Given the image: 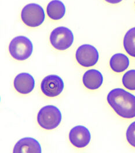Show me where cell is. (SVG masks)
<instances>
[{
    "mask_svg": "<svg viewBox=\"0 0 135 153\" xmlns=\"http://www.w3.org/2000/svg\"><path fill=\"white\" fill-rule=\"evenodd\" d=\"M107 102L121 117L131 119L135 117V96L123 88H114L107 95Z\"/></svg>",
    "mask_w": 135,
    "mask_h": 153,
    "instance_id": "1",
    "label": "cell"
},
{
    "mask_svg": "<svg viewBox=\"0 0 135 153\" xmlns=\"http://www.w3.org/2000/svg\"><path fill=\"white\" fill-rule=\"evenodd\" d=\"M62 115L56 107L48 105L40 110L37 115V122L39 125L46 130L56 128L61 123Z\"/></svg>",
    "mask_w": 135,
    "mask_h": 153,
    "instance_id": "2",
    "label": "cell"
},
{
    "mask_svg": "<svg viewBox=\"0 0 135 153\" xmlns=\"http://www.w3.org/2000/svg\"><path fill=\"white\" fill-rule=\"evenodd\" d=\"M9 51L14 59L24 61L32 54L33 45L27 37L19 36L12 40L9 45Z\"/></svg>",
    "mask_w": 135,
    "mask_h": 153,
    "instance_id": "3",
    "label": "cell"
},
{
    "mask_svg": "<svg viewBox=\"0 0 135 153\" xmlns=\"http://www.w3.org/2000/svg\"><path fill=\"white\" fill-rule=\"evenodd\" d=\"M21 18L23 23L27 26L36 27L44 21L45 12L41 5L35 3L29 4L23 8Z\"/></svg>",
    "mask_w": 135,
    "mask_h": 153,
    "instance_id": "4",
    "label": "cell"
},
{
    "mask_svg": "<svg viewBox=\"0 0 135 153\" xmlns=\"http://www.w3.org/2000/svg\"><path fill=\"white\" fill-rule=\"evenodd\" d=\"M49 39L52 45L55 48L63 51L71 46L74 42V35L70 29L60 26L53 30Z\"/></svg>",
    "mask_w": 135,
    "mask_h": 153,
    "instance_id": "5",
    "label": "cell"
},
{
    "mask_svg": "<svg viewBox=\"0 0 135 153\" xmlns=\"http://www.w3.org/2000/svg\"><path fill=\"white\" fill-rule=\"evenodd\" d=\"M76 58L80 65L91 67L97 64L99 54L98 50L94 46L90 44H83L77 49Z\"/></svg>",
    "mask_w": 135,
    "mask_h": 153,
    "instance_id": "6",
    "label": "cell"
},
{
    "mask_svg": "<svg viewBox=\"0 0 135 153\" xmlns=\"http://www.w3.org/2000/svg\"><path fill=\"white\" fill-rule=\"evenodd\" d=\"M62 79L56 75H51L44 78L41 83V90L45 96L55 97L59 96L64 89Z\"/></svg>",
    "mask_w": 135,
    "mask_h": 153,
    "instance_id": "7",
    "label": "cell"
},
{
    "mask_svg": "<svg viewBox=\"0 0 135 153\" xmlns=\"http://www.w3.org/2000/svg\"><path fill=\"white\" fill-rule=\"evenodd\" d=\"M91 134L88 129L81 125L72 128L69 133V140L71 143L77 148H84L90 143Z\"/></svg>",
    "mask_w": 135,
    "mask_h": 153,
    "instance_id": "8",
    "label": "cell"
},
{
    "mask_svg": "<svg viewBox=\"0 0 135 153\" xmlns=\"http://www.w3.org/2000/svg\"><path fill=\"white\" fill-rule=\"evenodd\" d=\"M14 88L21 94H27L31 93L35 87L34 77L28 73H21L14 79Z\"/></svg>",
    "mask_w": 135,
    "mask_h": 153,
    "instance_id": "9",
    "label": "cell"
},
{
    "mask_svg": "<svg viewBox=\"0 0 135 153\" xmlns=\"http://www.w3.org/2000/svg\"><path fill=\"white\" fill-rule=\"evenodd\" d=\"M41 147L36 139L32 137H24L15 144L13 153H41Z\"/></svg>",
    "mask_w": 135,
    "mask_h": 153,
    "instance_id": "10",
    "label": "cell"
},
{
    "mask_svg": "<svg viewBox=\"0 0 135 153\" xmlns=\"http://www.w3.org/2000/svg\"><path fill=\"white\" fill-rule=\"evenodd\" d=\"M82 82L85 88L90 90H96L100 88L103 82L101 72L96 69H90L83 75Z\"/></svg>",
    "mask_w": 135,
    "mask_h": 153,
    "instance_id": "11",
    "label": "cell"
},
{
    "mask_svg": "<svg viewBox=\"0 0 135 153\" xmlns=\"http://www.w3.org/2000/svg\"><path fill=\"white\" fill-rule=\"evenodd\" d=\"M48 16L53 20L61 19L66 13L65 4L59 0L51 1L46 8Z\"/></svg>",
    "mask_w": 135,
    "mask_h": 153,
    "instance_id": "12",
    "label": "cell"
},
{
    "mask_svg": "<svg viewBox=\"0 0 135 153\" xmlns=\"http://www.w3.org/2000/svg\"><path fill=\"white\" fill-rule=\"evenodd\" d=\"M110 65L114 72L121 73L126 70L129 67V59L126 55L117 53L112 56Z\"/></svg>",
    "mask_w": 135,
    "mask_h": 153,
    "instance_id": "13",
    "label": "cell"
},
{
    "mask_svg": "<svg viewBox=\"0 0 135 153\" xmlns=\"http://www.w3.org/2000/svg\"><path fill=\"white\" fill-rule=\"evenodd\" d=\"M124 47L126 52L135 58V27L129 29L124 38Z\"/></svg>",
    "mask_w": 135,
    "mask_h": 153,
    "instance_id": "14",
    "label": "cell"
},
{
    "mask_svg": "<svg viewBox=\"0 0 135 153\" xmlns=\"http://www.w3.org/2000/svg\"><path fill=\"white\" fill-rule=\"evenodd\" d=\"M124 87L129 90H135V70H130L124 75L122 79Z\"/></svg>",
    "mask_w": 135,
    "mask_h": 153,
    "instance_id": "15",
    "label": "cell"
},
{
    "mask_svg": "<svg viewBox=\"0 0 135 153\" xmlns=\"http://www.w3.org/2000/svg\"><path fill=\"white\" fill-rule=\"evenodd\" d=\"M126 136L128 142L130 145L135 147V121L132 123L128 128Z\"/></svg>",
    "mask_w": 135,
    "mask_h": 153,
    "instance_id": "16",
    "label": "cell"
},
{
    "mask_svg": "<svg viewBox=\"0 0 135 153\" xmlns=\"http://www.w3.org/2000/svg\"><path fill=\"white\" fill-rule=\"evenodd\" d=\"M106 2L110 3V4H115L121 2L123 0H105Z\"/></svg>",
    "mask_w": 135,
    "mask_h": 153,
    "instance_id": "17",
    "label": "cell"
}]
</instances>
